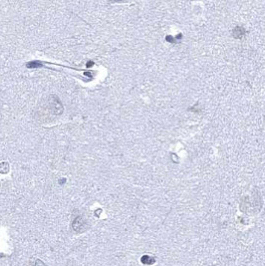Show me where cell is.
I'll return each mask as SVG.
<instances>
[{"mask_svg":"<svg viewBox=\"0 0 265 266\" xmlns=\"http://www.w3.org/2000/svg\"><path fill=\"white\" fill-rule=\"evenodd\" d=\"M28 266H47L45 264L41 259H34V260H30V262L28 264Z\"/></svg>","mask_w":265,"mask_h":266,"instance_id":"52a82bcc","label":"cell"},{"mask_svg":"<svg viewBox=\"0 0 265 266\" xmlns=\"http://www.w3.org/2000/svg\"><path fill=\"white\" fill-rule=\"evenodd\" d=\"M65 182H66V178H63V179L59 180V184H64Z\"/></svg>","mask_w":265,"mask_h":266,"instance_id":"30bf717a","label":"cell"},{"mask_svg":"<svg viewBox=\"0 0 265 266\" xmlns=\"http://www.w3.org/2000/svg\"><path fill=\"white\" fill-rule=\"evenodd\" d=\"M64 112V107L56 95H48L38 104L34 112V119L41 124L56 121Z\"/></svg>","mask_w":265,"mask_h":266,"instance_id":"6da1fadb","label":"cell"},{"mask_svg":"<svg viewBox=\"0 0 265 266\" xmlns=\"http://www.w3.org/2000/svg\"><path fill=\"white\" fill-rule=\"evenodd\" d=\"M26 67L29 69H34V68H40V67H43V64L41 61H38V60H34V61H31L26 63Z\"/></svg>","mask_w":265,"mask_h":266,"instance_id":"3957f363","label":"cell"},{"mask_svg":"<svg viewBox=\"0 0 265 266\" xmlns=\"http://www.w3.org/2000/svg\"><path fill=\"white\" fill-rule=\"evenodd\" d=\"M9 169H10V166H9V164L7 161H2V163H0V174H5L9 172Z\"/></svg>","mask_w":265,"mask_h":266,"instance_id":"8992f818","label":"cell"},{"mask_svg":"<svg viewBox=\"0 0 265 266\" xmlns=\"http://www.w3.org/2000/svg\"><path fill=\"white\" fill-rule=\"evenodd\" d=\"M110 2H113V3H121V2H126L128 0H109Z\"/></svg>","mask_w":265,"mask_h":266,"instance_id":"ba28073f","label":"cell"},{"mask_svg":"<svg viewBox=\"0 0 265 266\" xmlns=\"http://www.w3.org/2000/svg\"><path fill=\"white\" fill-rule=\"evenodd\" d=\"M141 261L143 264H146V265H152L156 262V259L154 257H151L149 255H143L142 256Z\"/></svg>","mask_w":265,"mask_h":266,"instance_id":"277c9868","label":"cell"},{"mask_svg":"<svg viewBox=\"0 0 265 266\" xmlns=\"http://www.w3.org/2000/svg\"><path fill=\"white\" fill-rule=\"evenodd\" d=\"M94 65V62L93 61H89L88 63H87V67H91V66H93Z\"/></svg>","mask_w":265,"mask_h":266,"instance_id":"9c48e42d","label":"cell"},{"mask_svg":"<svg viewBox=\"0 0 265 266\" xmlns=\"http://www.w3.org/2000/svg\"><path fill=\"white\" fill-rule=\"evenodd\" d=\"M244 34H245V30L242 28V27L238 26L233 30V36H234L235 38H241Z\"/></svg>","mask_w":265,"mask_h":266,"instance_id":"5b68a950","label":"cell"},{"mask_svg":"<svg viewBox=\"0 0 265 266\" xmlns=\"http://www.w3.org/2000/svg\"><path fill=\"white\" fill-rule=\"evenodd\" d=\"M71 227L73 229V231L77 234H82L84 232H86L90 228L87 219L85 218L83 215L76 216L71 223Z\"/></svg>","mask_w":265,"mask_h":266,"instance_id":"7a4b0ae2","label":"cell"}]
</instances>
